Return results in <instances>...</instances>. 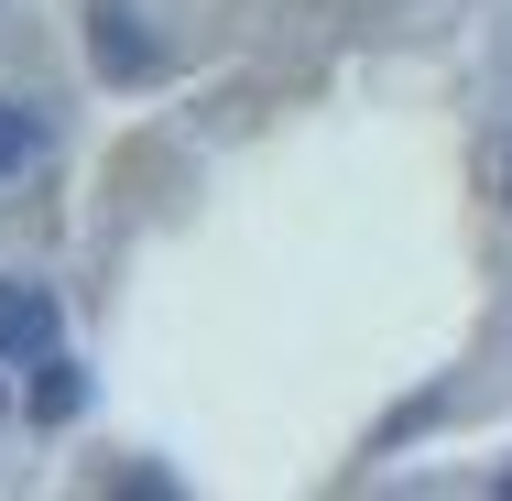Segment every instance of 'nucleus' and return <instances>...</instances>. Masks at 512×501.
<instances>
[{
  "mask_svg": "<svg viewBox=\"0 0 512 501\" xmlns=\"http://www.w3.org/2000/svg\"><path fill=\"white\" fill-rule=\"evenodd\" d=\"M55 327H66V316H55L44 284H0V371H11V360L33 371V360L55 349Z\"/></svg>",
  "mask_w": 512,
  "mask_h": 501,
  "instance_id": "nucleus-1",
  "label": "nucleus"
},
{
  "mask_svg": "<svg viewBox=\"0 0 512 501\" xmlns=\"http://www.w3.org/2000/svg\"><path fill=\"white\" fill-rule=\"evenodd\" d=\"M22 153H33V109H11V99H0V175H11Z\"/></svg>",
  "mask_w": 512,
  "mask_h": 501,
  "instance_id": "nucleus-4",
  "label": "nucleus"
},
{
  "mask_svg": "<svg viewBox=\"0 0 512 501\" xmlns=\"http://www.w3.org/2000/svg\"><path fill=\"white\" fill-rule=\"evenodd\" d=\"M88 44H99L109 77H153V33H142L131 0H88Z\"/></svg>",
  "mask_w": 512,
  "mask_h": 501,
  "instance_id": "nucleus-2",
  "label": "nucleus"
},
{
  "mask_svg": "<svg viewBox=\"0 0 512 501\" xmlns=\"http://www.w3.org/2000/svg\"><path fill=\"white\" fill-rule=\"evenodd\" d=\"M33 371H44V382H33V414H44V425H66V414H77V403H88V371H66V360H55V349H44V360H33Z\"/></svg>",
  "mask_w": 512,
  "mask_h": 501,
  "instance_id": "nucleus-3",
  "label": "nucleus"
}]
</instances>
